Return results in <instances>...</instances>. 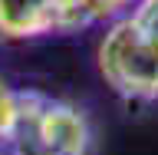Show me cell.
Returning a JSON list of instances; mask_svg holds the SVG:
<instances>
[{
  "mask_svg": "<svg viewBox=\"0 0 158 155\" xmlns=\"http://www.w3.org/2000/svg\"><path fill=\"white\" fill-rule=\"evenodd\" d=\"M128 20H132L145 37L158 40V0H138L135 7H132V13H128Z\"/></svg>",
  "mask_w": 158,
  "mask_h": 155,
  "instance_id": "cell-6",
  "label": "cell"
},
{
  "mask_svg": "<svg viewBox=\"0 0 158 155\" xmlns=\"http://www.w3.org/2000/svg\"><path fill=\"white\" fill-rule=\"evenodd\" d=\"M99 73L128 102L158 99V40L145 37L128 17L115 20L99 43Z\"/></svg>",
  "mask_w": 158,
  "mask_h": 155,
  "instance_id": "cell-1",
  "label": "cell"
},
{
  "mask_svg": "<svg viewBox=\"0 0 158 155\" xmlns=\"http://www.w3.org/2000/svg\"><path fill=\"white\" fill-rule=\"evenodd\" d=\"M23 132L30 139H36L40 145L46 149V152H53V155H86L89 152V139H92L86 116L76 106L59 102V99H46Z\"/></svg>",
  "mask_w": 158,
  "mask_h": 155,
  "instance_id": "cell-2",
  "label": "cell"
},
{
  "mask_svg": "<svg viewBox=\"0 0 158 155\" xmlns=\"http://www.w3.org/2000/svg\"><path fill=\"white\" fill-rule=\"evenodd\" d=\"M23 132V109H20V93L10 89V83L0 76V145H7Z\"/></svg>",
  "mask_w": 158,
  "mask_h": 155,
  "instance_id": "cell-5",
  "label": "cell"
},
{
  "mask_svg": "<svg viewBox=\"0 0 158 155\" xmlns=\"http://www.w3.org/2000/svg\"><path fill=\"white\" fill-rule=\"evenodd\" d=\"M53 33L49 0H0V40H33Z\"/></svg>",
  "mask_w": 158,
  "mask_h": 155,
  "instance_id": "cell-3",
  "label": "cell"
},
{
  "mask_svg": "<svg viewBox=\"0 0 158 155\" xmlns=\"http://www.w3.org/2000/svg\"><path fill=\"white\" fill-rule=\"evenodd\" d=\"M106 17H112L109 0H49L53 33H76V30H86Z\"/></svg>",
  "mask_w": 158,
  "mask_h": 155,
  "instance_id": "cell-4",
  "label": "cell"
},
{
  "mask_svg": "<svg viewBox=\"0 0 158 155\" xmlns=\"http://www.w3.org/2000/svg\"><path fill=\"white\" fill-rule=\"evenodd\" d=\"M0 155H53V152H46L36 139H30L27 132H23V136H17L13 142L0 145Z\"/></svg>",
  "mask_w": 158,
  "mask_h": 155,
  "instance_id": "cell-7",
  "label": "cell"
}]
</instances>
